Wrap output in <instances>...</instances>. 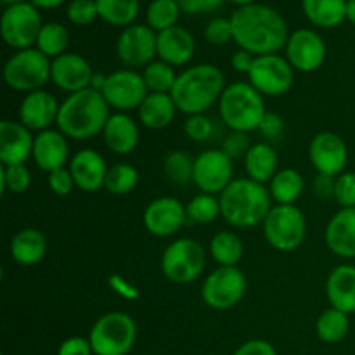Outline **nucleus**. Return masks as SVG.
<instances>
[{"mask_svg":"<svg viewBox=\"0 0 355 355\" xmlns=\"http://www.w3.org/2000/svg\"><path fill=\"white\" fill-rule=\"evenodd\" d=\"M302 9L319 28H336L347 19V0H302Z\"/></svg>","mask_w":355,"mask_h":355,"instance_id":"nucleus-31","label":"nucleus"},{"mask_svg":"<svg viewBox=\"0 0 355 355\" xmlns=\"http://www.w3.org/2000/svg\"><path fill=\"white\" fill-rule=\"evenodd\" d=\"M142 220L149 234L156 238H168L179 232L187 222L186 205L180 203L177 198H158L146 207Z\"/></svg>","mask_w":355,"mask_h":355,"instance_id":"nucleus-18","label":"nucleus"},{"mask_svg":"<svg viewBox=\"0 0 355 355\" xmlns=\"http://www.w3.org/2000/svg\"><path fill=\"white\" fill-rule=\"evenodd\" d=\"M225 90L224 73L215 64H194L184 69L173 85L172 97L177 110L187 116L203 114L218 103Z\"/></svg>","mask_w":355,"mask_h":355,"instance_id":"nucleus-4","label":"nucleus"},{"mask_svg":"<svg viewBox=\"0 0 355 355\" xmlns=\"http://www.w3.org/2000/svg\"><path fill=\"white\" fill-rule=\"evenodd\" d=\"M118 59L127 68H146L158 55V33L148 24H132L116 40Z\"/></svg>","mask_w":355,"mask_h":355,"instance_id":"nucleus-14","label":"nucleus"},{"mask_svg":"<svg viewBox=\"0 0 355 355\" xmlns=\"http://www.w3.org/2000/svg\"><path fill=\"white\" fill-rule=\"evenodd\" d=\"M253 61H255V55L250 54V52L243 51V49H239L238 52H234L231 58V66L234 71L238 73H246L248 75L250 69H252L253 66Z\"/></svg>","mask_w":355,"mask_h":355,"instance_id":"nucleus-54","label":"nucleus"},{"mask_svg":"<svg viewBox=\"0 0 355 355\" xmlns=\"http://www.w3.org/2000/svg\"><path fill=\"white\" fill-rule=\"evenodd\" d=\"M137 111L139 120L146 128L162 130V128H166L172 123L179 110H177L172 94L149 92Z\"/></svg>","mask_w":355,"mask_h":355,"instance_id":"nucleus-29","label":"nucleus"},{"mask_svg":"<svg viewBox=\"0 0 355 355\" xmlns=\"http://www.w3.org/2000/svg\"><path fill=\"white\" fill-rule=\"evenodd\" d=\"M259 132L267 139V141H277L284 132L283 118H281L279 114L269 113V111H267L262 123H260Z\"/></svg>","mask_w":355,"mask_h":355,"instance_id":"nucleus-49","label":"nucleus"},{"mask_svg":"<svg viewBox=\"0 0 355 355\" xmlns=\"http://www.w3.org/2000/svg\"><path fill=\"white\" fill-rule=\"evenodd\" d=\"M33 141L30 128L21 121H0V162L2 165H24L33 153Z\"/></svg>","mask_w":355,"mask_h":355,"instance_id":"nucleus-22","label":"nucleus"},{"mask_svg":"<svg viewBox=\"0 0 355 355\" xmlns=\"http://www.w3.org/2000/svg\"><path fill=\"white\" fill-rule=\"evenodd\" d=\"M277 153L269 142H257L245 156V170L248 179L266 184L277 173Z\"/></svg>","mask_w":355,"mask_h":355,"instance_id":"nucleus-30","label":"nucleus"},{"mask_svg":"<svg viewBox=\"0 0 355 355\" xmlns=\"http://www.w3.org/2000/svg\"><path fill=\"white\" fill-rule=\"evenodd\" d=\"M324 241L329 252L342 259H355V208H342L326 225Z\"/></svg>","mask_w":355,"mask_h":355,"instance_id":"nucleus-24","label":"nucleus"},{"mask_svg":"<svg viewBox=\"0 0 355 355\" xmlns=\"http://www.w3.org/2000/svg\"><path fill=\"white\" fill-rule=\"evenodd\" d=\"M309 158L318 173L338 177L349 163V148L338 134L321 132L311 141Z\"/></svg>","mask_w":355,"mask_h":355,"instance_id":"nucleus-16","label":"nucleus"},{"mask_svg":"<svg viewBox=\"0 0 355 355\" xmlns=\"http://www.w3.org/2000/svg\"><path fill=\"white\" fill-rule=\"evenodd\" d=\"M231 23L236 44L255 58L277 54L290 38L284 17L272 7L259 2L238 7L232 12Z\"/></svg>","mask_w":355,"mask_h":355,"instance_id":"nucleus-1","label":"nucleus"},{"mask_svg":"<svg viewBox=\"0 0 355 355\" xmlns=\"http://www.w3.org/2000/svg\"><path fill=\"white\" fill-rule=\"evenodd\" d=\"M107 166L103 156L94 149H82L75 153L69 162V172H71L75 186L85 193H96L97 189L104 187L107 175Z\"/></svg>","mask_w":355,"mask_h":355,"instance_id":"nucleus-23","label":"nucleus"},{"mask_svg":"<svg viewBox=\"0 0 355 355\" xmlns=\"http://www.w3.org/2000/svg\"><path fill=\"white\" fill-rule=\"evenodd\" d=\"M246 277L238 267H217L201 286V298L214 311H229L243 300L246 293Z\"/></svg>","mask_w":355,"mask_h":355,"instance_id":"nucleus-10","label":"nucleus"},{"mask_svg":"<svg viewBox=\"0 0 355 355\" xmlns=\"http://www.w3.org/2000/svg\"><path fill=\"white\" fill-rule=\"evenodd\" d=\"M110 286L116 291L118 295H121L123 298H137L139 297V290L135 286H132L130 283L123 279L121 276L114 274V276L110 277Z\"/></svg>","mask_w":355,"mask_h":355,"instance_id":"nucleus-55","label":"nucleus"},{"mask_svg":"<svg viewBox=\"0 0 355 355\" xmlns=\"http://www.w3.org/2000/svg\"><path fill=\"white\" fill-rule=\"evenodd\" d=\"M180 12L182 9L177 0H153L146 10V21L149 28L159 33V31L177 26Z\"/></svg>","mask_w":355,"mask_h":355,"instance_id":"nucleus-37","label":"nucleus"},{"mask_svg":"<svg viewBox=\"0 0 355 355\" xmlns=\"http://www.w3.org/2000/svg\"><path fill=\"white\" fill-rule=\"evenodd\" d=\"M66 16L76 26L92 24L99 17L96 0H71L68 9H66Z\"/></svg>","mask_w":355,"mask_h":355,"instance_id":"nucleus-43","label":"nucleus"},{"mask_svg":"<svg viewBox=\"0 0 355 355\" xmlns=\"http://www.w3.org/2000/svg\"><path fill=\"white\" fill-rule=\"evenodd\" d=\"M220 118L232 132L250 134L259 130L266 116L263 96L250 82H236L225 87L218 101Z\"/></svg>","mask_w":355,"mask_h":355,"instance_id":"nucleus-5","label":"nucleus"},{"mask_svg":"<svg viewBox=\"0 0 355 355\" xmlns=\"http://www.w3.org/2000/svg\"><path fill=\"white\" fill-rule=\"evenodd\" d=\"M31 158L38 168L47 173L64 168L69 158L68 137L61 130H54V128L38 132L35 135Z\"/></svg>","mask_w":355,"mask_h":355,"instance_id":"nucleus-21","label":"nucleus"},{"mask_svg":"<svg viewBox=\"0 0 355 355\" xmlns=\"http://www.w3.org/2000/svg\"><path fill=\"white\" fill-rule=\"evenodd\" d=\"M139 127L127 113H114L103 130L104 144L116 155H130L139 146Z\"/></svg>","mask_w":355,"mask_h":355,"instance_id":"nucleus-27","label":"nucleus"},{"mask_svg":"<svg viewBox=\"0 0 355 355\" xmlns=\"http://www.w3.org/2000/svg\"><path fill=\"white\" fill-rule=\"evenodd\" d=\"M187 220L194 224H211L220 215V201L214 194H198L186 205Z\"/></svg>","mask_w":355,"mask_h":355,"instance_id":"nucleus-41","label":"nucleus"},{"mask_svg":"<svg viewBox=\"0 0 355 355\" xmlns=\"http://www.w3.org/2000/svg\"><path fill=\"white\" fill-rule=\"evenodd\" d=\"M58 355H94V350L89 338H83V336H71V338H66L64 342L59 345Z\"/></svg>","mask_w":355,"mask_h":355,"instance_id":"nucleus-50","label":"nucleus"},{"mask_svg":"<svg viewBox=\"0 0 355 355\" xmlns=\"http://www.w3.org/2000/svg\"><path fill=\"white\" fill-rule=\"evenodd\" d=\"M137 340V324L125 312H107L94 322L89 342L94 355H127Z\"/></svg>","mask_w":355,"mask_h":355,"instance_id":"nucleus-6","label":"nucleus"},{"mask_svg":"<svg viewBox=\"0 0 355 355\" xmlns=\"http://www.w3.org/2000/svg\"><path fill=\"white\" fill-rule=\"evenodd\" d=\"M52 61L37 47L16 51L3 66V80L16 92L30 94L44 89L51 80Z\"/></svg>","mask_w":355,"mask_h":355,"instance_id":"nucleus-7","label":"nucleus"},{"mask_svg":"<svg viewBox=\"0 0 355 355\" xmlns=\"http://www.w3.org/2000/svg\"><path fill=\"white\" fill-rule=\"evenodd\" d=\"M220 215L236 229H250L263 224L272 208V196L266 184L252 179H234L218 196Z\"/></svg>","mask_w":355,"mask_h":355,"instance_id":"nucleus-3","label":"nucleus"},{"mask_svg":"<svg viewBox=\"0 0 355 355\" xmlns=\"http://www.w3.org/2000/svg\"><path fill=\"white\" fill-rule=\"evenodd\" d=\"M232 355H277V352L269 342L257 338L243 343Z\"/></svg>","mask_w":355,"mask_h":355,"instance_id":"nucleus-53","label":"nucleus"},{"mask_svg":"<svg viewBox=\"0 0 355 355\" xmlns=\"http://www.w3.org/2000/svg\"><path fill=\"white\" fill-rule=\"evenodd\" d=\"M177 76L179 75L175 73V68L162 59H155L153 62H149L142 71V78H144L149 92L158 94H172Z\"/></svg>","mask_w":355,"mask_h":355,"instance_id":"nucleus-38","label":"nucleus"},{"mask_svg":"<svg viewBox=\"0 0 355 355\" xmlns=\"http://www.w3.org/2000/svg\"><path fill=\"white\" fill-rule=\"evenodd\" d=\"M207 252L201 243L191 238H180L170 243L162 257V270L166 279L177 284L196 281L205 270Z\"/></svg>","mask_w":355,"mask_h":355,"instance_id":"nucleus-9","label":"nucleus"},{"mask_svg":"<svg viewBox=\"0 0 355 355\" xmlns=\"http://www.w3.org/2000/svg\"><path fill=\"white\" fill-rule=\"evenodd\" d=\"M186 14H205L218 9L224 3V0H177Z\"/></svg>","mask_w":355,"mask_h":355,"instance_id":"nucleus-52","label":"nucleus"},{"mask_svg":"<svg viewBox=\"0 0 355 355\" xmlns=\"http://www.w3.org/2000/svg\"><path fill=\"white\" fill-rule=\"evenodd\" d=\"M234 180L232 159L222 149L203 151L194 158L193 182L201 193L222 194L225 187Z\"/></svg>","mask_w":355,"mask_h":355,"instance_id":"nucleus-15","label":"nucleus"},{"mask_svg":"<svg viewBox=\"0 0 355 355\" xmlns=\"http://www.w3.org/2000/svg\"><path fill=\"white\" fill-rule=\"evenodd\" d=\"M99 90L103 92L110 107L116 110L118 113L139 110L142 101L149 94L142 73L130 68L118 69V71L104 76Z\"/></svg>","mask_w":355,"mask_h":355,"instance_id":"nucleus-12","label":"nucleus"},{"mask_svg":"<svg viewBox=\"0 0 355 355\" xmlns=\"http://www.w3.org/2000/svg\"><path fill=\"white\" fill-rule=\"evenodd\" d=\"M137 168L128 165V163H116V165L107 170L104 189L110 191L111 194H116V196H123V194L132 193L137 187Z\"/></svg>","mask_w":355,"mask_h":355,"instance_id":"nucleus-39","label":"nucleus"},{"mask_svg":"<svg viewBox=\"0 0 355 355\" xmlns=\"http://www.w3.org/2000/svg\"><path fill=\"white\" fill-rule=\"evenodd\" d=\"M35 45L49 59H55L66 54V49L69 45V31L61 23H45Z\"/></svg>","mask_w":355,"mask_h":355,"instance_id":"nucleus-36","label":"nucleus"},{"mask_svg":"<svg viewBox=\"0 0 355 355\" xmlns=\"http://www.w3.org/2000/svg\"><path fill=\"white\" fill-rule=\"evenodd\" d=\"M45 253H47V239L38 229H21L10 241V257L17 266H37L44 260Z\"/></svg>","mask_w":355,"mask_h":355,"instance_id":"nucleus-28","label":"nucleus"},{"mask_svg":"<svg viewBox=\"0 0 355 355\" xmlns=\"http://www.w3.org/2000/svg\"><path fill=\"white\" fill-rule=\"evenodd\" d=\"M61 104L49 90H35L26 94L19 104V121L31 132L49 130L58 123Z\"/></svg>","mask_w":355,"mask_h":355,"instance_id":"nucleus-20","label":"nucleus"},{"mask_svg":"<svg viewBox=\"0 0 355 355\" xmlns=\"http://www.w3.org/2000/svg\"><path fill=\"white\" fill-rule=\"evenodd\" d=\"M37 9H55V7L62 6L66 0H30Z\"/></svg>","mask_w":355,"mask_h":355,"instance_id":"nucleus-56","label":"nucleus"},{"mask_svg":"<svg viewBox=\"0 0 355 355\" xmlns=\"http://www.w3.org/2000/svg\"><path fill=\"white\" fill-rule=\"evenodd\" d=\"M349 314L338 309H326L315 322V333L324 343H340L349 335Z\"/></svg>","mask_w":355,"mask_h":355,"instance_id":"nucleus-35","label":"nucleus"},{"mask_svg":"<svg viewBox=\"0 0 355 355\" xmlns=\"http://www.w3.org/2000/svg\"><path fill=\"white\" fill-rule=\"evenodd\" d=\"M245 246L241 238L232 231L217 232L210 241V255L218 267H238Z\"/></svg>","mask_w":355,"mask_h":355,"instance_id":"nucleus-33","label":"nucleus"},{"mask_svg":"<svg viewBox=\"0 0 355 355\" xmlns=\"http://www.w3.org/2000/svg\"><path fill=\"white\" fill-rule=\"evenodd\" d=\"M47 184L49 189H51L55 196H68L73 191V187H75V180H73L71 172H69V168H66V166L64 168H59L55 170V172L49 173Z\"/></svg>","mask_w":355,"mask_h":355,"instance_id":"nucleus-48","label":"nucleus"},{"mask_svg":"<svg viewBox=\"0 0 355 355\" xmlns=\"http://www.w3.org/2000/svg\"><path fill=\"white\" fill-rule=\"evenodd\" d=\"M6 6H14V3H23V2H28V0H2Z\"/></svg>","mask_w":355,"mask_h":355,"instance_id":"nucleus-59","label":"nucleus"},{"mask_svg":"<svg viewBox=\"0 0 355 355\" xmlns=\"http://www.w3.org/2000/svg\"><path fill=\"white\" fill-rule=\"evenodd\" d=\"M205 38L214 45H225L234 40L231 17H215L205 28Z\"/></svg>","mask_w":355,"mask_h":355,"instance_id":"nucleus-44","label":"nucleus"},{"mask_svg":"<svg viewBox=\"0 0 355 355\" xmlns=\"http://www.w3.org/2000/svg\"><path fill=\"white\" fill-rule=\"evenodd\" d=\"M248 82L262 96H283L293 87L295 69L286 58L277 54L257 55L248 73Z\"/></svg>","mask_w":355,"mask_h":355,"instance_id":"nucleus-13","label":"nucleus"},{"mask_svg":"<svg viewBox=\"0 0 355 355\" xmlns=\"http://www.w3.org/2000/svg\"><path fill=\"white\" fill-rule=\"evenodd\" d=\"M184 132L194 142H205L214 135V121L207 114H193L186 120Z\"/></svg>","mask_w":355,"mask_h":355,"instance_id":"nucleus-45","label":"nucleus"},{"mask_svg":"<svg viewBox=\"0 0 355 355\" xmlns=\"http://www.w3.org/2000/svg\"><path fill=\"white\" fill-rule=\"evenodd\" d=\"M263 236L277 252H295L300 248L307 234L304 211L295 205H276L263 220Z\"/></svg>","mask_w":355,"mask_h":355,"instance_id":"nucleus-8","label":"nucleus"},{"mask_svg":"<svg viewBox=\"0 0 355 355\" xmlns=\"http://www.w3.org/2000/svg\"><path fill=\"white\" fill-rule=\"evenodd\" d=\"M31 172L26 165H2V189L21 194L30 187Z\"/></svg>","mask_w":355,"mask_h":355,"instance_id":"nucleus-42","label":"nucleus"},{"mask_svg":"<svg viewBox=\"0 0 355 355\" xmlns=\"http://www.w3.org/2000/svg\"><path fill=\"white\" fill-rule=\"evenodd\" d=\"M335 186L336 177L318 173V175L314 177V180H312V193H314L319 200H329V198H335Z\"/></svg>","mask_w":355,"mask_h":355,"instance_id":"nucleus-51","label":"nucleus"},{"mask_svg":"<svg viewBox=\"0 0 355 355\" xmlns=\"http://www.w3.org/2000/svg\"><path fill=\"white\" fill-rule=\"evenodd\" d=\"M94 71L90 62L75 52H66L52 59L51 80L58 89L68 94L80 92L92 87Z\"/></svg>","mask_w":355,"mask_h":355,"instance_id":"nucleus-19","label":"nucleus"},{"mask_svg":"<svg viewBox=\"0 0 355 355\" xmlns=\"http://www.w3.org/2000/svg\"><path fill=\"white\" fill-rule=\"evenodd\" d=\"M231 2L239 7H245V6H252V3H257V0H231Z\"/></svg>","mask_w":355,"mask_h":355,"instance_id":"nucleus-58","label":"nucleus"},{"mask_svg":"<svg viewBox=\"0 0 355 355\" xmlns=\"http://www.w3.org/2000/svg\"><path fill=\"white\" fill-rule=\"evenodd\" d=\"M304 187V177L295 168L277 170V173L269 182L270 196L277 205H295L300 200Z\"/></svg>","mask_w":355,"mask_h":355,"instance_id":"nucleus-32","label":"nucleus"},{"mask_svg":"<svg viewBox=\"0 0 355 355\" xmlns=\"http://www.w3.org/2000/svg\"><path fill=\"white\" fill-rule=\"evenodd\" d=\"M163 170L170 182L177 186H187L193 182L194 177V159L186 151H172L166 155L163 162Z\"/></svg>","mask_w":355,"mask_h":355,"instance_id":"nucleus-40","label":"nucleus"},{"mask_svg":"<svg viewBox=\"0 0 355 355\" xmlns=\"http://www.w3.org/2000/svg\"><path fill=\"white\" fill-rule=\"evenodd\" d=\"M99 17L111 26H132L137 19L139 0H96Z\"/></svg>","mask_w":355,"mask_h":355,"instance_id":"nucleus-34","label":"nucleus"},{"mask_svg":"<svg viewBox=\"0 0 355 355\" xmlns=\"http://www.w3.org/2000/svg\"><path fill=\"white\" fill-rule=\"evenodd\" d=\"M335 200L342 208H355V172H343L336 177Z\"/></svg>","mask_w":355,"mask_h":355,"instance_id":"nucleus-47","label":"nucleus"},{"mask_svg":"<svg viewBox=\"0 0 355 355\" xmlns=\"http://www.w3.org/2000/svg\"><path fill=\"white\" fill-rule=\"evenodd\" d=\"M196 52L194 37L182 26H173L158 33V58L170 66H186Z\"/></svg>","mask_w":355,"mask_h":355,"instance_id":"nucleus-25","label":"nucleus"},{"mask_svg":"<svg viewBox=\"0 0 355 355\" xmlns=\"http://www.w3.org/2000/svg\"><path fill=\"white\" fill-rule=\"evenodd\" d=\"M326 297L333 309L355 314V266L335 267L326 279Z\"/></svg>","mask_w":355,"mask_h":355,"instance_id":"nucleus-26","label":"nucleus"},{"mask_svg":"<svg viewBox=\"0 0 355 355\" xmlns=\"http://www.w3.org/2000/svg\"><path fill=\"white\" fill-rule=\"evenodd\" d=\"M42 16L31 2L7 6L0 19V33L3 42L16 51L30 49L37 44L42 30Z\"/></svg>","mask_w":355,"mask_h":355,"instance_id":"nucleus-11","label":"nucleus"},{"mask_svg":"<svg viewBox=\"0 0 355 355\" xmlns=\"http://www.w3.org/2000/svg\"><path fill=\"white\" fill-rule=\"evenodd\" d=\"M110 110L103 92L92 87L69 94L61 103L58 130L73 141H89L97 134H103L111 116Z\"/></svg>","mask_w":355,"mask_h":355,"instance_id":"nucleus-2","label":"nucleus"},{"mask_svg":"<svg viewBox=\"0 0 355 355\" xmlns=\"http://www.w3.org/2000/svg\"><path fill=\"white\" fill-rule=\"evenodd\" d=\"M252 141H250V135L245 132H232L225 135L224 142H222V151L229 156V158L234 162V159L243 158L245 159L246 153L252 148Z\"/></svg>","mask_w":355,"mask_h":355,"instance_id":"nucleus-46","label":"nucleus"},{"mask_svg":"<svg viewBox=\"0 0 355 355\" xmlns=\"http://www.w3.org/2000/svg\"><path fill=\"white\" fill-rule=\"evenodd\" d=\"M347 19L355 24V0H347Z\"/></svg>","mask_w":355,"mask_h":355,"instance_id":"nucleus-57","label":"nucleus"},{"mask_svg":"<svg viewBox=\"0 0 355 355\" xmlns=\"http://www.w3.org/2000/svg\"><path fill=\"white\" fill-rule=\"evenodd\" d=\"M286 59L293 69L312 73L322 66L326 59V44L321 35L309 28L293 31L286 42Z\"/></svg>","mask_w":355,"mask_h":355,"instance_id":"nucleus-17","label":"nucleus"}]
</instances>
